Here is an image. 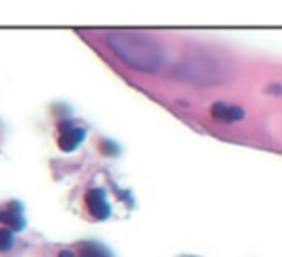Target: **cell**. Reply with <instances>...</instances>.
<instances>
[{"label": "cell", "instance_id": "cell-3", "mask_svg": "<svg viewBox=\"0 0 282 257\" xmlns=\"http://www.w3.org/2000/svg\"><path fill=\"white\" fill-rule=\"evenodd\" d=\"M85 201H87V208L90 211V215L98 221H106L109 219L111 215V208L107 203L106 192L102 188H90L85 196Z\"/></svg>", "mask_w": 282, "mask_h": 257}, {"label": "cell", "instance_id": "cell-6", "mask_svg": "<svg viewBox=\"0 0 282 257\" xmlns=\"http://www.w3.org/2000/svg\"><path fill=\"white\" fill-rule=\"evenodd\" d=\"M79 257H114L102 244L98 242H85L79 248Z\"/></svg>", "mask_w": 282, "mask_h": 257}, {"label": "cell", "instance_id": "cell-4", "mask_svg": "<svg viewBox=\"0 0 282 257\" xmlns=\"http://www.w3.org/2000/svg\"><path fill=\"white\" fill-rule=\"evenodd\" d=\"M211 117L219 123H234V121H240L244 117V110L240 106L215 102L211 106Z\"/></svg>", "mask_w": 282, "mask_h": 257}, {"label": "cell", "instance_id": "cell-7", "mask_svg": "<svg viewBox=\"0 0 282 257\" xmlns=\"http://www.w3.org/2000/svg\"><path fill=\"white\" fill-rule=\"evenodd\" d=\"M14 246V236L10 230H0V251H8Z\"/></svg>", "mask_w": 282, "mask_h": 257}, {"label": "cell", "instance_id": "cell-9", "mask_svg": "<svg viewBox=\"0 0 282 257\" xmlns=\"http://www.w3.org/2000/svg\"><path fill=\"white\" fill-rule=\"evenodd\" d=\"M58 257H77L73 251H69V249H66V251H60V255Z\"/></svg>", "mask_w": 282, "mask_h": 257}, {"label": "cell", "instance_id": "cell-1", "mask_svg": "<svg viewBox=\"0 0 282 257\" xmlns=\"http://www.w3.org/2000/svg\"><path fill=\"white\" fill-rule=\"evenodd\" d=\"M107 46L121 62L138 71H157L165 62L161 46L146 33L138 31H111L106 35Z\"/></svg>", "mask_w": 282, "mask_h": 257}, {"label": "cell", "instance_id": "cell-5", "mask_svg": "<svg viewBox=\"0 0 282 257\" xmlns=\"http://www.w3.org/2000/svg\"><path fill=\"white\" fill-rule=\"evenodd\" d=\"M0 223L10 227L12 230H23L25 229V219L21 215V205L18 201H10L8 210L0 208Z\"/></svg>", "mask_w": 282, "mask_h": 257}, {"label": "cell", "instance_id": "cell-8", "mask_svg": "<svg viewBox=\"0 0 282 257\" xmlns=\"http://www.w3.org/2000/svg\"><path fill=\"white\" fill-rule=\"evenodd\" d=\"M100 148L104 150V153H106V156H109V153H111V156H116V153H117V148L114 146V144H109V142H102V146H100Z\"/></svg>", "mask_w": 282, "mask_h": 257}, {"label": "cell", "instance_id": "cell-2", "mask_svg": "<svg viewBox=\"0 0 282 257\" xmlns=\"http://www.w3.org/2000/svg\"><path fill=\"white\" fill-rule=\"evenodd\" d=\"M60 138L58 146L64 152H73L79 144L85 140V129H79L71 121H60L58 123Z\"/></svg>", "mask_w": 282, "mask_h": 257}]
</instances>
